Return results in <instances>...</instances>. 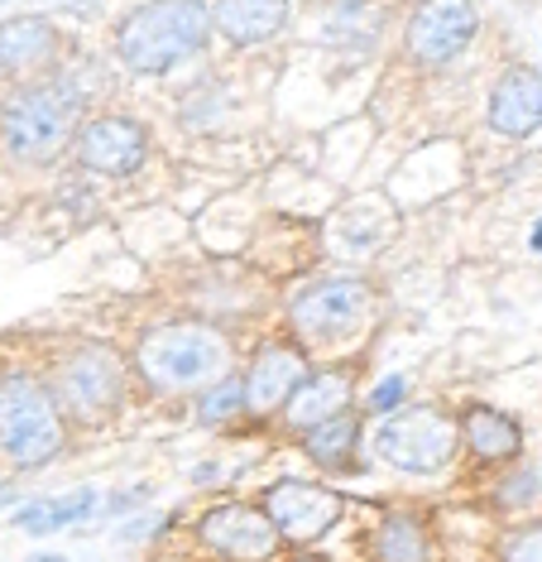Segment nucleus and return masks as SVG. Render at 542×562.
<instances>
[{"instance_id":"obj_23","label":"nucleus","mask_w":542,"mask_h":562,"mask_svg":"<svg viewBox=\"0 0 542 562\" xmlns=\"http://www.w3.org/2000/svg\"><path fill=\"white\" fill-rule=\"evenodd\" d=\"M495 501H499V509H505V515H523V509L542 505V471H538V467L513 471L509 481H499Z\"/></svg>"},{"instance_id":"obj_19","label":"nucleus","mask_w":542,"mask_h":562,"mask_svg":"<svg viewBox=\"0 0 542 562\" xmlns=\"http://www.w3.org/2000/svg\"><path fill=\"white\" fill-rule=\"evenodd\" d=\"M370 553L374 562H432V533L418 515H389L374 529Z\"/></svg>"},{"instance_id":"obj_27","label":"nucleus","mask_w":542,"mask_h":562,"mask_svg":"<svg viewBox=\"0 0 542 562\" xmlns=\"http://www.w3.org/2000/svg\"><path fill=\"white\" fill-rule=\"evenodd\" d=\"M30 562H68V558H48V553H38V558H30Z\"/></svg>"},{"instance_id":"obj_9","label":"nucleus","mask_w":542,"mask_h":562,"mask_svg":"<svg viewBox=\"0 0 542 562\" xmlns=\"http://www.w3.org/2000/svg\"><path fill=\"white\" fill-rule=\"evenodd\" d=\"M264 515L289 543H317L341 519V495L313 481H279L264 491Z\"/></svg>"},{"instance_id":"obj_16","label":"nucleus","mask_w":542,"mask_h":562,"mask_svg":"<svg viewBox=\"0 0 542 562\" xmlns=\"http://www.w3.org/2000/svg\"><path fill=\"white\" fill-rule=\"evenodd\" d=\"M346 408H351V380H346L341 370H313V375L293 390V400L283 404V414H289V424L298 432H307V428L327 424V418L346 414Z\"/></svg>"},{"instance_id":"obj_2","label":"nucleus","mask_w":542,"mask_h":562,"mask_svg":"<svg viewBox=\"0 0 542 562\" xmlns=\"http://www.w3.org/2000/svg\"><path fill=\"white\" fill-rule=\"evenodd\" d=\"M212 34V10L202 0H149L125 15L115 54L131 72H169L173 63L197 54Z\"/></svg>"},{"instance_id":"obj_24","label":"nucleus","mask_w":542,"mask_h":562,"mask_svg":"<svg viewBox=\"0 0 542 562\" xmlns=\"http://www.w3.org/2000/svg\"><path fill=\"white\" fill-rule=\"evenodd\" d=\"M499 562H542V524L513 529L509 539L499 543Z\"/></svg>"},{"instance_id":"obj_8","label":"nucleus","mask_w":542,"mask_h":562,"mask_svg":"<svg viewBox=\"0 0 542 562\" xmlns=\"http://www.w3.org/2000/svg\"><path fill=\"white\" fill-rule=\"evenodd\" d=\"M197 539L206 553L222 562H269L283 543L260 505H236V501L206 509L197 524Z\"/></svg>"},{"instance_id":"obj_10","label":"nucleus","mask_w":542,"mask_h":562,"mask_svg":"<svg viewBox=\"0 0 542 562\" xmlns=\"http://www.w3.org/2000/svg\"><path fill=\"white\" fill-rule=\"evenodd\" d=\"M481 20H475L471 0H422L408 20V54L428 68H442L475 40Z\"/></svg>"},{"instance_id":"obj_17","label":"nucleus","mask_w":542,"mask_h":562,"mask_svg":"<svg viewBox=\"0 0 542 562\" xmlns=\"http://www.w3.org/2000/svg\"><path fill=\"white\" fill-rule=\"evenodd\" d=\"M58 54V30L44 15H20L0 24V72L38 68Z\"/></svg>"},{"instance_id":"obj_15","label":"nucleus","mask_w":542,"mask_h":562,"mask_svg":"<svg viewBox=\"0 0 542 562\" xmlns=\"http://www.w3.org/2000/svg\"><path fill=\"white\" fill-rule=\"evenodd\" d=\"M394 232H398V216H394V207H389V202H384L380 193L355 198L351 207H341V216L331 222V240H337L346 255H370V250H380Z\"/></svg>"},{"instance_id":"obj_25","label":"nucleus","mask_w":542,"mask_h":562,"mask_svg":"<svg viewBox=\"0 0 542 562\" xmlns=\"http://www.w3.org/2000/svg\"><path fill=\"white\" fill-rule=\"evenodd\" d=\"M398 404H404V375H389L384 385H374V394H370V414H398Z\"/></svg>"},{"instance_id":"obj_18","label":"nucleus","mask_w":542,"mask_h":562,"mask_svg":"<svg viewBox=\"0 0 542 562\" xmlns=\"http://www.w3.org/2000/svg\"><path fill=\"white\" fill-rule=\"evenodd\" d=\"M461 442L471 447L475 457H485V462H513V457L523 452V432L513 424L509 414H499V408H466V418H461Z\"/></svg>"},{"instance_id":"obj_20","label":"nucleus","mask_w":542,"mask_h":562,"mask_svg":"<svg viewBox=\"0 0 542 562\" xmlns=\"http://www.w3.org/2000/svg\"><path fill=\"white\" fill-rule=\"evenodd\" d=\"M92 509H97V491L92 485H82V491H72V495H54V501L20 505L15 509V529H24V533H58V529H68V524H82Z\"/></svg>"},{"instance_id":"obj_21","label":"nucleus","mask_w":542,"mask_h":562,"mask_svg":"<svg viewBox=\"0 0 542 562\" xmlns=\"http://www.w3.org/2000/svg\"><path fill=\"white\" fill-rule=\"evenodd\" d=\"M355 442H360V418L351 414V408H346V414H337V418H327V424H317V428H307V432H303L307 457H313L317 467H327V471L351 467Z\"/></svg>"},{"instance_id":"obj_28","label":"nucleus","mask_w":542,"mask_h":562,"mask_svg":"<svg viewBox=\"0 0 542 562\" xmlns=\"http://www.w3.org/2000/svg\"><path fill=\"white\" fill-rule=\"evenodd\" d=\"M533 250H542V222H538V232H533Z\"/></svg>"},{"instance_id":"obj_1","label":"nucleus","mask_w":542,"mask_h":562,"mask_svg":"<svg viewBox=\"0 0 542 562\" xmlns=\"http://www.w3.org/2000/svg\"><path fill=\"white\" fill-rule=\"evenodd\" d=\"M82 92L63 78L24 82L0 101V139L20 164H54L77 139Z\"/></svg>"},{"instance_id":"obj_30","label":"nucleus","mask_w":542,"mask_h":562,"mask_svg":"<svg viewBox=\"0 0 542 562\" xmlns=\"http://www.w3.org/2000/svg\"><path fill=\"white\" fill-rule=\"evenodd\" d=\"M0 5H5V0H0Z\"/></svg>"},{"instance_id":"obj_11","label":"nucleus","mask_w":542,"mask_h":562,"mask_svg":"<svg viewBox=\"0 0 542 562\" xmlns=\"http://www.w3.org/2000/svg\"><path fill=\"white\" fill-rule=\"evenodd\" d=\"M145 155H149V135L131 116H101L77 131V159L92 173L125 178L145 164Z\"/></svg>"},{"instance_id":"obj_3","label":"nucleus","mask_w":542,"mask_h":562,"mask_svg":"<svg viewBox=\"0 0 542 562\" xmlns=\"http://www.w3.org/2000/svg\"><path fill=\"white\" fill-rule=\"evenodd\" d=\"M226 366H230L226 337L202 323H173L139 341V375L163 394L216 385L226 375Z\"/></svg>"},{"instance_id":"obj_22","label":"nucleus","mask_w":542,"mask_h":562,"mask_svg":"<svg viewBox=\"0 0 542 562\" xmlns=\"http://www.w3.org/2000/svg\"><path fill=\"white\" fill-rule=\"evenodd\" d=\"M245 408V380H236V375H222L212 390L197 400V418L202 424H230Z\"/></svg>"},{"instance_id":"obj_13","label":"nucleus","mask_w":542,"mask_h":562,"mask_svg":"<svg viewBox=\"0 0 542 562\" xmlns=\"http://www.w3.org/2000/svg\"><path fill=\"white\" fill-rule=\"evenodd\" d=\"M307 380V361L298 347H264L255 356L250 375H245V408L250 414H274L293 400V390H298Z\"/></svg>"},{"instance_id":"obj_29","label":"nucleus","mask_w":542,"mask_h":562,"mask_svg":"<svg viewBox=\"0 0 542 562\" xmlns=\"http://www.w3.org/2000/svg\"><path fill=\"white\" fill-rule=\"evenodd\" d=\"M293 562H321V558H313V553H303V558H293Z\"/></svg>"},{"instance_id":"obj_12","label":"nucleus","mask_w":542,"mask_h":562,"mask_svg":"<svg viewBox=\"0 0 542 562\" xmlns=\"http://www.w3.org/2000/svg\"><path fill=\"white\" fill-rule=\"evenodd\" d=\"M489 125L509 139L538 131L542 125V72L538 68L513 63L505 78L495 82V92H489Z\"/></svg>"},{"instance_id":"obj_5","label":"nucleus","mask_w":542,"mask_h":562,"mask_svg":"<svg viewBox=\"0 0 542 562\" xmlns=\"http://www.w3.org/2000/svg\"><path fill=\"white\" fill-rule=\"evenodd\" d=\"M456 442H461L456 418L437 414V408H404V414H389L380 424V432H374L380 462H389L394 471H408V476L447 471L456 462Z\"/></svg>"},{"instance_id":"obj_26","label":"nucleus","mask_w":542,"mask_h":562,"mask_svg":"<svg viewBox=\"0 0 542 562\" xmlns=\"http://www.w3.org/2000/svg\"><path fill=\"white\" fill-rule=\"evenodd\" d=\"M0 505H15V485H0Z\"/></svg>"},{"instance_id":"obj_14","label":"nucleus","mask_w":542,"mask_h":562,"mask_svg":"<svg viewBox=\"0 0 542 562\" xmlns=\"http://www.w3.org/2000/svg\"><path fill=\"white\" fill-rule=\"evenodd\" d=\"M283 20H289V0H216L212 5V30H222L240 48L274 40Z\"/></svg>"},{"instance_id":"obj_6","label":"nucleus","mask_w":542,"mask_h":562,"mask_svg":"<svg viewBox=\"0 0 542 562\" xmlns=\"http://www.w3.org/2000/svg\"><path fill=\"white\" fill-rule=\"evenodd\" d=\"M370 313H374V289L365 279H341V274L317 279L293 299V327L307 341H321V347L355 337L370 323Z\"/></svg>"},{"instance_id":"obj_4","label":"nucleus","mask_w":542,"mask_h":562,"mask_svg":"<svg viewBox=\"0 0 542 562\" xmlns=\"http://www.w3.org/2000/svg\"><path fill=\"white\" fill-rule=\"evenodd\" d=\"M63 414L38 380L30 375H5L0 380V447L5 457L24 471L48 467L63 452Z\"/></svg>"},{"instance_id":"obj_7","label":"nucleus","mask_w":542,"mask_h":562,"mask_svg":"<svg viewBox=\"0 0 542 562\" xmlns=\"http://www.w3.org/2000/svg\"><path fill=\"white\" fill-rule=\"evenodd\" d=\"M125 400V370L111 351L101 347H82L77 356L58 366V380H54V404L58 414H72V418H97L115 414V404Z\"/></svg>"}]
</instances>
